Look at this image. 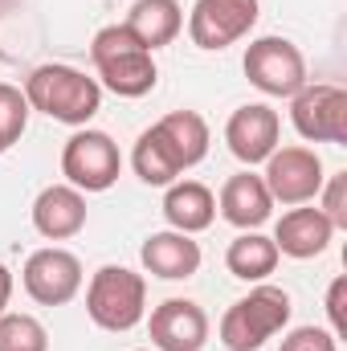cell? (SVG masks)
<instances>
[{"label":"cell","mask_w":347,"mask_h":351,"mask_svg":"<svg viewBox=\"0 0 347 351\" xmlns=\"http://www.w3.org/2000/svg\"><path fill=\"white\" fill-rule=\"evenodd\" d=\"M25 98H29V110H41L53 123H66V127H86L90 119L102 110L98 78H86L82 70L62 66V62L37 66L25 78Z\"/></svg>","instance_id":"cell-1"},{"label":"cell","mask_w":347,"mask_h":351,"mask_svg":"<svg viewBox=\"0 0 347 351\" xmlns=\"http://www.w3.org/2000/svg\"><path fill=\"white\" fill-rule=\"evenodd\" d=\"M90 62L98 70V86L119 98H143L160 82L156 53H147L127 25H106L90 41Z\"/></svg>","instance_id":"cell-2"},{"label":"cell","mask_w":347,"mask_h":351,"mask_svg":"<svg viewBox=\"0 0 347 351\" xmlns=\"http://www.w3.org/2000/svg\"><path fill=\"white\" fill-rule=\"evenodd\" d=\"M286 323H290V294L282 286L258 282L246 298H237L221 315L217 339L225 351H261L265 339L286 331Z\"/></svg>","instance_id":"cell-3"},{"label":"cell","mask_w":347,"mask_h":351,"mask_svg":"<svg viewBox=\"0 0 347 351\" xmlns=\"http://www.w3.org/2000/svg\"><path fill=\"white\" fill-rule=\"evenodd\" d=\"M86 315L94 319V327L102 331H131L143 323L147 315V282L143 274L127 269V265H102L94 269L86 286Z\"/></svg>","instance_id":"cell-4"},{"label":"cell","mask_w":347,"mask_h":351,"mask_svg":"<svg viewBox=\"0 0 347 351\" xmlns=\"http://www.w3.org/2000/svg\"><path fill=\"white\" fill-rule=\"evenodd\" d=\"M119 172H123V156H119V143L106 131L78 127L66 139V147H62V176H66L70 188H78V192H106V188H115Z\"/></svg>","instance_id":"cell-5"},{"label":"cell","mask_w":347,"mask_h":351,"mask_svg":"<svg viewBox=\"0 0 347 351\" xmlns=\"http://www.w3.org/2000/svg\"><path fill=\"white\" fill-rule=\"evenodd\" d=\"M246 78L265 98H294L307 86V58L290 37H258L246 49Z\"/></svg>","instance_id":"cell-6"},{"label":"cell","mask_w":347,"mask_h":351,"mask_svg":"<svg viewBox=\"0 0 347 351\" xmlns=\"http://www.w3.org/2000/svg\"><path fill=\"white\" fill-rule=\"evenodd\" d=\"M290 123L307 143H347V90L331 82H307L290 98Z\"/></svg>","instance_id":"cell-7"},{"label":"cell","mask_w":347,"mask_h":351,"mask_svg":"<svg viewBox=\"0 0 347 351\" xmlns=\"http://www.w3.org/2000/svg\"><path fill=\"white\" fill-rule=\"evenodd\" d=\"M265 188H270V196H274V204H311L315 196H319V188H323V160H319V152H311V147H298V143H290V147H274V156L265 160Z\"/></svg>","instance_id":"cell-8"},{"label":"cell","mask_w":347,"mask_h":351,"mask_svg":"<svg viewBox=\"0 0 347 351\" xmlns=\"http://www.w3.org/2000/svg\"><path fill=\"white\" fill-rule=\"evenodd\" d=\"M258 0H196L188 12V37L196 49H229L258 25Z\"/></svg>","instance_id":"cell-9"},{"label":"cell","mask_w":347,"mask_h":351,"mask_svg":"<svg viewBox=\"0 0 347 351\" xmlns=\"http://www.w3.org/2000/svg\"><path fill=\"white\" fill-rule=\"evenodd\" d=\"M21 282H25V294L33 302H41V306H66L82 290V262L70 250H62V245H45V250H33L25 258Z\"/></svg>","instance_id":"cell-10"},{"label":"cell","mask_w":347,"mask_h":351,"mask_svg":"<svg viewBox=\"0 0 347 351\" xmlns=\"http://www.w3.org/2000/svg\"><path fill=\"white\" fill-rule=\"evenodd\" d=\"M278 139H282V119L270 102H246L225 123V143L246 168L265 164L274 156V147H282Z\"/></svg>","instance_id":"cell-11"},{"label":"cell","mask_w":347,"mask_h":351,"mask_svg":"<svg viewBox=\"0 0 347 351\" xmlns=\"http://www.w3.org/2000/svg\"><path fill=\"white\" fill-rule=\"evenodd\" d=\"M147 331L156 351H200L208 343V315L192 298H164L152 311Z\"/></svg>","instance_id":"cell-12"},{"label":"cell","mask_w":347,"mask_h":351,"mask_svg":"<svg viewBox=\"0 0 347 351\" xmlns=\"http://www.w3.org/2000/svg\"><path fill=\"white\" fill-rule=\"evenodd\" d=\"M33 229L45 241H70L86 229V192L70 184H49L33 200Z\"/></svg>","instance_id":"cell-13"},{"label":"cell","mask_w":347,"mask_h":351,"mask_svg":"<svg viewBox=\"0 0 347 351\" xmlns=\"http://www.w3.org/2000/svg\"><path fill=\"white\" fill-rule=\"evenodd\" d=\"M331 237H335V229H331V221L319 213V204H294V208L282 213L278 225H274V245H278V254H286V258H294V262L319 258V254L331 245Z\"/></svg>","instance_id":"cell-14"},{"label":"cell","mask_w":347,"mask_h":351,"mask_svg":"<svg viewBox=\"0 0 347 351\" xmlns=\"http://www.w3.org/2000/svg\"><path fill=\"white\" fill-rule=\"evenodd\" d=\"M217 208H221V217H225L233 229L246 233V229H261V225L270 221L274 196H270V188H265V180H261L258 172H237L221 184Z\"/></svg>","instance_id":"cell-15"},{"label":"cell","mask_w":347,"mask_h":351,"mask_svg":"<svg viewBox=\"0 0 347 351\" xmlns=\"http://www.w3.org/2000/svg\"><path fill=\"white\" fill-rule=\"evenodd\" d=\"M139 262L152 278H164V282H184L200 269V245L188 237V233H176V229H160L143 241L139 250Z\"/></svg>","instance_id":"cell-16"},{"label":"cell","mask_w":347,"mask_h":351,"mask_svg":"<svg viewBox=\"0 0 347 351\" xmlns=\"http://www.w3.org/2000/svg\"><path fill=\"white\" fill-rule=\"evenodd\" d=\"M217 217V196L200 180H176L164 192V221L176 233H204Z\"/></svg>","instance_id":"cell-17"},{"label":"cell","mask_w":347,"mask_h":351,"mask_svg":"<svg viewBox=\"0 0 347 351\" xmlns=\"http://www.w3.org/2000/svg\"><path fill=\"white\" fill-rule=\"evenodd\" d=\"M123 25L131 29V37H135L147 53H156V49L172 45L176 37H180V29H184V8H180V0H135V4L127 8V21H123Z\"/></svg>","instance_id":"cell-18"},{"label":"cell","mask_w":347,"mask_h":351,"mask_svg":"<svg viewBox=\"0 0 347 351\" xmlns=\"http://www.w3.org/2000/svg\"><path fill=\"white\" fill-rule=\"evenodd\" d=\"M152 127H156V135L168 143V152L176 156L180 172L196 168V164L208 156L213 135H208L204 114H196V110H172V114H164V119H160V123H152Z\"/></svg>","instance_id":"cell-19"},{"label":"cell","mask_w":347,"mask_h":351,"mask_svg":"<svg viewBox=\"0 0 347 351\" xmlns=\"http://www.w3.org/2000/svg\"><path fill=\"white\" fill-rule=\"evenodd\" d=\"M278 245H274V237H265L258 229H246V233H237L233 241H229V250H225V265H229V274L233 278H241V282H265L274 269H278Z\"/></svg>","instance_id":"cell-20"},{"label":"cell","mask_w":347,"mask_h":351,"mask_svg":"<svg viewBox=\"0 0 347 351\" xmlns=\"http://www.w3.org/2000/svg\"><path fill=\"white\" fill-rule=\"evenodd\" d=\"M131 168H135V176L143 184H152V188H168V184H176V176H180V164H176V156L168 152V143L156 135V127H147L135 139Z\"/></svg>","instance_id":"cell-21"},{"label":"cell","mask_w":347,"mask_h":351,"mask_svg":"<svg viewBox=\"0 0 347 351\" xmlns=\"http://www.w3.org/2000/svg\"><path fill=\"white\" fill-rule=\"evenodd\" d=\"M0 351H49V331L33 315H0Z\"/></svg>","instance_id":"cell-22"},{"label":"cell","mask_w":347,"mask_h":351,"mask_svg":"<svg viewBox=\"0 0 347 351\" xmlns=\"http://www.w3.org/2000/svg\"><path fill=\"white\" fill-rule=\"evenodd\" d=\"M25 127H29V98H25V90L0 82V156L25 135Z\"/></svg>","instance_id":"cell-23"},{"label":"cell","mask_w":347,"mask_h":351,"mask_svg":"<svg viewBox=\"0 0 347 351\" xmlns=\"http://www.w3.org/2000/svg\"><path fill=\"white\" fill-rule=\"evenodd\" d=\"M319 213L331 221V229H347V172H335L319 188Z\"/></svg>","instance_id":"cell-24"},{"label":"cell","mask_w":347,"mask_h":351,"mask_svg":"<svg viewBox=\"0 0 347 351\" xmlns=\"http://www.w3.org/2000/svg\"><path fill=\"white\" fill-rule=\"evenodd\" d=\"M278 351H339V339L323 327H294L290 335H282Z\"/></svg>","instance_id":"cell-25"},{"label":"cell","mask_w":347,"mask_h":351,"mask_svg":"<svg viewBox=\"0 0 347 351\" xmlns=\"http://www.w3.org/2000/svg\"><path fill=\"white\" fill-rule=\"evenodd\" d=\"M344 298H347V278L339 274V278L331 282V290H327V319H331V335H335V339H344V331H347Z\"/></svg>","instance_id":"cell-26"},{"label":"cell","mask_w":347,"mask_h":351,"mask_svg":"<svg viewBox=\"0 0 347 351\" xmlns=\"http://www.w3.org/2000/svg\"><path fill=\"white\" fill-rule=\"evenodd\" d=\"M8 298H12V269L0 262V315L8 311Z\"/></svg>","instance_id":"cell-27"},{"label":"cell","mask_w":347,"mask_h":351,"mask_svg":"<svg viewBox=\"0 0 347 351\" xmlns=\"http://www.w3.org/2000/svg\"><path fill=\"white\" fill-rule=\"evenodd\" d=\"M0 4H8V0H0Z\"/></svg>","instance_id":"cell-28"},{"label":"cell","mask_w":347,"mask_h":351,"mask_svg":"<svg viewBox=\"0 0 347 351\" xmlns=\"http://www.w3.org/2000/svg\"><path fill=\"white\" fill-rule=\"evenodd\" d=\"M139 351H143V348H139Z\"/></svg>","instance_id":"cell-29"}]
</instances>
